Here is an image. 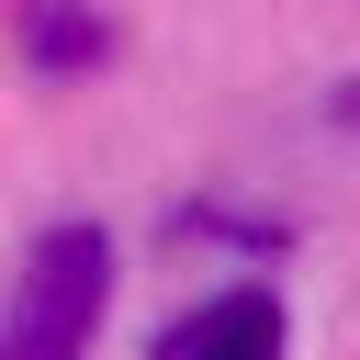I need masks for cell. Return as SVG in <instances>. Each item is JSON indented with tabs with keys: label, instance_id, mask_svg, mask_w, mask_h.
<instances>
[{
	"label": "cell",
	"instance_id": "6da1fadb",
	"mask_svg": "<svg viewBox=\"0 0 360 360\" xmlns=\"http://www.w3.org/2000/svg\"><path fill=\"white\" fill-rule=\"evenodd\" d=\"M112 304V236L101 225H45L22 281H11V326L0 360H90V326Z\"/></svg>",
	"mask_w": 360,
	"mask_h": 360
},
{
	"label": "cell",
	"instance_id": "3957f363",
	"mask_svg": "<svg viewBox=\"0 0 360 360\" xmlns=\"http://www.w3.org/2000/svg\"><path fill=\"white\" fill-rule=\"evenodd\" d=\"M22 56H34L45 79H79V68L112 56V22H101L90 0H22Z\"/></svg>",
	"mask_w": 360,
	"mask_h": 360
},
{
	"label": "cell",
	"instance_id": "7a4b0ae2",
	"mask_svg": "<svg viewBox=\"0 0 360 360\" xmlns=\"http://www.w3.org/2000/svg\"><path fill=\"white\" fill-rule=\"evenodd\" d=\"M292 349V315H281V292L270 281H236V292H214V304H191L146 360H281Z\"/></svg>",
	"mask_w": 360,
	"mask_h": 360
}]
</instances>
